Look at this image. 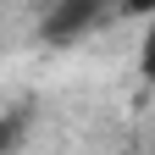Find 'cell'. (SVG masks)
<instances>
[{"instance_id": "1", "label": "cell", "mask_w": 155, "mask_h": 155, "mask_svg": "<svg viewBox=\"0 0 155 155\" xmlns=\"http://www.w3.org/2000/svg\"><path fill=\"white\" fill-rule=\"evenodd\" d=\"M111 0H55L45 17V45H78L83 33H94L105 22Z\"/></svg>"}, {"instance_id": "3", "label": "cell", "mask_w": 155, "mask_h": 155, "mask_svg": "<svg viewBox=\"0 0 155 155\" xmlns=\"http://www.w3.org/2000/svg\"><path fill=\"white\" fill-rule=\"evenodd\" d=\"M116 11H127V17H150L155 11V0H111Z\"/></svg>"}, {"instance_id": "2", "label": "cell", "mask_w": 155, "mask_h": 155, "mask_svg": "<svg viewBox=\"0 0 155 155\" xmlns=\"http://www.w3.org/2000/svg\"><path fill=\"white\" fill-rule=\"evenodd\" d=\"M28 139V111H6L0 116V155H17Z\"/></svg>"}]
</instances>
